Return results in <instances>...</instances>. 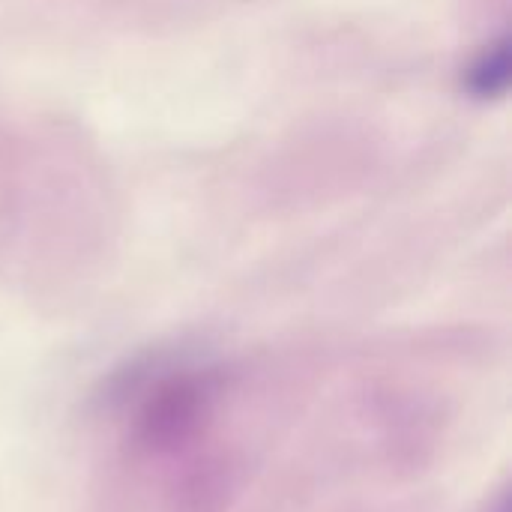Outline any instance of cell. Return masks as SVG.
<instances>
[{
    "instance_id": "6da1fadb",
    "label": "cell",
    "mask_w": 512,
    "mask_h": 512,
    "mask_svg": "<svg viewBox=\"0 0 512 512\" xmlns=\"http://www.w3.org/2000/svg\"><path fill=\"white\" fill-rule=\"evenodd\" d=\"M510 72H512V51L510 39H498L492 42L468 69L465 75V87L468 93H474L477 99H495L504 96L510 87Z\"/></svg>"
},
{
    "instance_id": "7a4b0ae2",
    "label": "cell",
    "mask_w": 512,
    "mask_h": 512,
    "mask_svg": "<svg viewBox=\"0 0 512 512\" xmlns=\"http://www.w3.org/2000/svg\"><path fill=\"white\" fill-rule=\"evenodd\" d=\"M492 512H510V498H507V495H501V498H498V504H495V510Z\"/></svg>"
}]
</instances>
